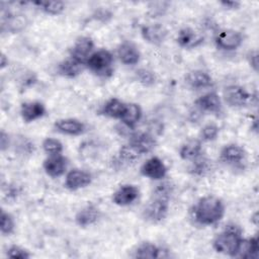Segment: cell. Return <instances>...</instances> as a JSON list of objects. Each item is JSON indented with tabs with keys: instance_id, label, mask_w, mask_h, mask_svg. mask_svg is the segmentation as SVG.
<instances>
[{
	"instance_id": "6da1fadb",
	"label": "cell",
	"mask_w": 259,
	"mask_h": 259,
	"mask_svg": "<svg viewBox=\"0 0 259 259\" xmlns=\"http://www.w3.org/2000/svg\"><path fill=\"white\" fill-rule=\"evenodd\" d=\"M172 186L169 182L157 185L148 203L143 208V219L151 224L161 223L168 214Z\"/></svg>"
},
{
	"instance_id": "7a4b0ae2",
	"label": "cell",
	"mask_w": 259,
	"mask_h": 259,
	"mask_svg": "<svg viewBox=\"0 0 259 259\" xmlns=\"http://www.w3.org/2000/svg\"><path fill=\"white\" fill-rule=\"evenodd\" d=\"M225 204L214 195H206L198 199L193 207V219L201 226L218 224L225 215Z\"/></svg>"
},
{
	"instance_id": "3957f363",
	"label": "cell",
	"mask_w": 259,
	"mask_h": 259,
	"mask_svg": "<svg viewBox=\"0 0 259 259\" xmlns=\"http://www.w3.org/2000/svg\"><path fill=\"white\" fill-rule=\"evenodd\" d=\"M242 234L243 230L239 225L235 223L228 224L225 229L214 237L212 247L218 253L230 257H237L243 241Z\"/></svg>"
},
{
	"instance_id": "277c9868",
	"label": "cell",
	"mask_w": 259,
	"mask_h": 259,
	"mask_svg": "<svg viewBox=\"0 0 259 259\" xmlns=\"http://www.w3.org/2000/svg\"><path fill=\"white\" fill-rule=\"evenodd\" d=\"M113 55L108 50L101 49L91 54L85 67L95 75L107 78L113 73Z\"/></svg>"
},
{
	"instance_id": "5b68a950",
	"label": "cell",
	"mask_w": 259,
	"mask_h": 259,
	"mask_svg": "<svg viewBox=\"0 0 259 259\" xmlns=\"http://www.w3.org/2000/svg\"><path fill=\"white\" fill-rule=\"evenodd\" d=\"M223 97L225 102L231 107H243L247 105L252 98V95L248 92V90L236 84L228 85L224 88Z\"/></svg>"
},
{
	"instance_id": "8992f818",
	"label": "cell",
	"mask_w": 259,
	"mask_h": 259,
	"mask_svg": "<svg viewBox=\"0 0 259 259\" xmlns=\"http://www.w3.org/2000/svg\"><path fill=\"white\" fill-rule=\"evenodd\" d=\"M244 41L242 32L235 29L220 30L214 36L215 46L223 51L231 52L239 49Z\"/></svg>"
},
{
	"instance_id": "52a82bcc",
	"label": "cell",
	"mask_w": 259,
	"mask_h": 259,
	"mask_svg": "<svg viewBox=\"0 0 259 259\" xmlns=\"http://www.w3.org/2000/svg\"><path fill=\"white\" fill-rule=\"evenodd\" d=\"M94 41L89 36H79L70 50V58L86 66V63L93 53Z\"/></svg>"
},
{
	"instance_id": "ba28073f",
	"label": "cell",
	"mask_w": 259,
	"mask_h": 259,
	"mask_svg": "<svg viewBox=\"0 0 259 259\" xmlns=\"http://www.w3.org/2000/svg\"><path fill=\"white\" fill-rule=\"evenodd\" d=\"M246 150L238 144L225 145L220 152V160L232 167H240L246 160Z\"/></svg>"
},
{
	"instance_id": "9c48e42d",
	"label": "cell",
	"mask_w": 259,
	"mask_h": 259,
	"mask_svg": "<svg viewBox=\"0 0 259 259\" xmlns=\"http://www.w3.org/2000/svg\"><path fill=\"white\" fill-rule=\"evenodd\" d=\"M127 144L132 146L138 153L144 155L152 152L155 149L157 141L150 133L136 132L130 135Z\"/></svg>"
},
{
	"instance_id": "30bf717a",
	"label": "cell",
	"mask_w": 259,
	"mask_h": 259,
	"mask_svg": "<svg viewBox=\"0 0 259 259\" xmlns=\"http://www.w3.org/2000/svg\"><path fill=\"white\" fill-rule=\"evenodd\" d=\"M141 174L152 180H162L167 175V167L164 162L156 156L146 160L141 166Z\"/></svg>"
},
{
	"instance_id": "8fae6325",
	"label": "cell",
	"mask_w": 259,
	"mask_h": 259,
	"mask_svg": "<svg viewBox=\"0 0 259 259\" xmlns=\"http://www.w3.org/2000/svg\"><path fill=\"white\" fill-rule=\"evenodd\" d=\"M169 250L157 246L151 242H143L139 244L133 251V258L154 259V258H167L169 257Z\"/></svg>"
},
{
	"instance_id": "7c38bea8",
	"label": "cell",
	"mask_w": 259,
	"mask_h": 259,
	"mask_svg": "<svg viewBox=\"0 0 259 259\" xmlns=\"http://www.w3.org/2000/svg\"><path fill=\"white\" fill-rule=\"evenodd\" d=\"M54 128L56 132L62 135L71 136V137L81 136L86 132L85 123L77 118H72V117L57 119L54 122Z\"/></svg>"
},
{
	"instance_id": "4fadbf2b",
	"label": "cell",
	"mask_w": 259,
	"mask_h": 259,
	"mask_svg": "<svg viewBox=\"0 0 259 259\" xmlns=\"http://www.w3.org/2000/svg\"><path fill=\"white\" fill-rule=\"evenodd\" d=\"M194 105L200 111L219 114L223 110V103L220 95L213 91L207 92L194 101Z\"/></svg>"
},
{
	"instance_id": "5bb4252c",
	"label": "cell",
	"mask_w": 259,
	"mask_h": 259,
	"mask_svg": "<svg viewBox=\"0 0 259 259\" xmlns=\"http://www.w3.org/2000/svg\"><path fill=\"white\" fill-rule=\"evenodd\" d=\"M68 164H69L68 159L62 154L53 155L45 159L42 163V168L48 176L53 178H58L66 173Z\"/></svg>"
},
{
	"instance_id": "9a60e30c",
	"label": "cell",
	"mask_w": 259,
	"mask_h": 259,
	"mask_svg": "<svg viewBox=\"0 0 259 259\" xmlns=\"http://www.w3.org/2000/svg\"><path fill=\"white\" fill-rule=\"evenodd\" d=\"M92 181V176L89 172L82 169L70 170L65 178V187L71 191H76L85 188Z\"/></svg>"
},
{
	"instance_id": "2e32d148",
	"label": "cell",
	"mask_w": 259,
	"mask_h": 259,
	"mask_svg": "<svg viewBox=\"0 0 259 259\" xmlns=\"http://www.w3.org/2000/svg\"><path fill=\"white\" fill-rule=\"evenodd\" d=\"M140 196V190L136 185L123 184L112 194V201L118 206H127L134 203Z\"/></svg>"
},
{
	"instance_id": "e0dca14e",
	"label": "cell",
	"mask_w": 259,
	"mask_h": 259,
	"mask_svg": "<svg viewBox=\"0 0 259 259\" xmlns=\"http://www.w3.org/2000/svg\"><path fill=\"white\" fill-rule=\"evenodd\" d=\"M167 29L160 23L145 24L141 27V35L145 41L154 45L160 46L163 44L167 37Z\"/></svg>"
},
{
	"instance_id": "ac0fdd59",
	"label": "cell",
	"mask_w": 259,
	"mask_h": 259,
	"mask_svg": "<svg viewBox=\"0 0 259 259\" xmlns=\"http://www.w3.org/2000/svg\"><path fill=\"white\" fill-rule=\"evenodd\" d=\"M203 40L204 36L201 33L188 26L181 28L176 37L178 46L183 49H195L199 47Z\"/></svg>"
},
{
	"instance_id": "d6986e66",
	"label": "cell",
	"mask_w": 259,
	"mask_h": 259,
	"mask_svg": "<svg viewBox=\"0 0 259 259\" xmlns=\"http://www.w3.org/2000/svg\"><path fill=\"white\" fill-rule=\"evenodd\" d=\"M46 112V105L40 101H25L20 105V115L26 123L41 118Z\"/></svg>"
},
{
	"instance_id": "ffe728a7",
	"label": "cell",
	"mask_w": 259,
	"mask_h": 259,
	"mask_svg": "<svg viewBox=\"0 0 259 259\" xmlns=\"http://www.w3.org/2000/svg\"><path fill=\"white\" fill-rule=\"evenodd\" d=\"M185 83L193 90H201L212 87L213 81L211 76L202 70L189 71L185 76Z\"/></svg>"
},
{
	"instance_id": "44dd1931",
	"label": "cell",
	"mask_w": 259,
	"mask_h": 259,
	"mask_svg": "<svg viewBox=\"0 0 259 259\" xmlns=\"http://www.w3.org/2000/svg\"><path fill=\"white\" fill-rule=\"evenodd\" d=\"M117 57L119 61L127 66L137 65L141 59V53L138 47L132 41H122L117 47Z\"/></svg>"
},
{
	"instance_id": "7402d4cb",
	"label": "cell",
	"mask_w": 259,
	"mask_h": 259,
	"mask_svg": "<svg viewBox=\"0 0 259 259\" xmlns=\"http://www.w3.org/2000/svg\"><path fill=\"white\" fill-rule=\"evenodd\" d=\"M101 217V212L97 206L90 203L82 207L75 214V223L81 227L86 228L94 225Z\"/></svg>"
},
{
	"instance_id": "603a6c76",
	"label": "cell",
	"mask_w": 259,
	"mask_h": 259,
	"mask_svg": "<svg viewBox=\"0 0 259 259\" xmlns=\"http://www.w3.org/2000/svg\"><path fill=\"white\" fill-rule=\"evenodd\" d=\"M141 156L142 155L138 153L132 146H130L128 144H124L119 148L117 152V156L114 160V165L118 168L133 165L140 159Z\"/></svg>"
},
{
	"instance_id": "cb8c5ba5",
	"label": "cell",
	"mask_w": 259,
	"mask_h": 259,
	"mask_svg": "<svg viewBox=\"0 0 259 259\" xmlns=\"http://www.w3.org/2000/svg\"><path fill=\"white\" fill-rule=\"evenodd\" d=\"M126 107V103L121 101L118 98H110L108 99L101 107L99 110L100 114L110 117V118H115V119H120L124 110Z\"/></svg>"
},
{
	"instance_id": "d4e9b609",
	"label": "cell",
	"mask_w": 259,
	"mask_h": 259,
	"mask_svg": "<svg viewBox=\"0 0 259 259\" xmlns=\"http://www.w3.org/2000/svg\"><path fill=\"white\" fill-rule=\"evenodd\" d=\"M28 23L27 17L23 14H8L7 17H3V21L1 24V29L4 31L5 29L9 32L16 33L23 30Z\"/></svg>"
},
{
	"instance_id": "484cf974",
	"label": "cell",
	"mask_w": 259,
	"mask_h": 259,
	"mask_svg": "<svg viewBox=\"0 0 259 259\" xmlns=\"http://www.w3.org/2000/svg\"><path fill=\"white\" fill-rule=\"evenodd\" d=\"M143 111L141 106L138 103H126L125 110L120 118V121L130 130H134L137 123L142 118Z\"/></svg>"
},
{
	"instance_id": "4316f807",
	"label": "cell",
	"mask_w": 259,
	"mask_h": 259,
	"mask_svg": "<svg viewBox=\"0 0 259 259\" xmlns=\"http://www.w3.org/2000/svg\"><path fill=\"white\" fill-rule=\"evenodd\" d=\"M200 155H202V143L197 139L188 140L179 149V156L185 161H192Z\"/></svg>"
},
{
	"instance_id": "83f0119b",
	"label": "cell",
	"mask_w": 259,
	"mask_h": 259,
	"mask_svg": "<svg viewBox=\"0 0 259 259\" xmlns=\"http://www.w3.org/2000/svg\"><path fill=\"white\" fill-rule=\"evenodd\" d=\"M85 66L69 58L60 62L57 66V73L66 78H75L81 74Z\"/></svg>"
},
{
	"instance_id": "f1b7e54d",
	"label": "cell",
	"mask_w": 259,
	"mask_h": 259,
	"mask_svg": "<svg viewBox=\"0 0 259 259\" xmlns=\"http://www.w3.org/2000/svg\"><path fill=\"white\" fill-rule=\"evenodd\" d=\"M259 254L258 237L253 236L248 239H244L241 243L237 257L245 259H257Z\"/></svg>"
},
{
	"instance_id": "f546056e",
	"label": "cell",
	"mask_w": 259,
	"mask_h": 259,
	"mask_svg": "<svg viewBox=\"0 0 259 259\" xmlns=\"http://www.w3.org/2000/svg\"><path fill=\"white\" fill-rule=\"evenodd\" d=\"M210 169H211V161L206 157L200 155L199 157L191 161L188 167V172L193 176L202 177V176H205L210 171Z\"/></svg>"
},
{
	"instance_id": "4dcf8cb0",
	"label": "cell",
	"mask_w": 259,
	"mask_h": 259,
	"mask_svg": "<svg viewBox=\"0 0 259 259\" xmlns=\"http://www.w3.org/2000/svg\"><path fill=\"white\" fill-rule=\"evenodd\" d=\"M33 5L37 6L39 10L49 15H59L63 13L66 5L63 1H35Z\"/></svg>"
},
{
	"instance_id": "1f68e13d",
	"label": "cell",
	"mask_w": 259,
	"mask_h": 259,
	"mask_svg": "<svg viewBox=\"0 0 259 259\" xmlns=\"http://www.w3.org/2000/svg\"><path fill=\"white\" fill-rule=\"evenodd\" d=\"M15 229V221L12 214L5 211L4 209L1 210L0 215V231L3 236H9L14 232Z\"/></svg>"
},
{
	"instance_id": "d6a6232c",
	"label": "cell",
	"mask_w": 259,
	"mask_h": 259,
	"mask_svg": "<svg viewBox=\"0 0 259 259\" xmlns=\"http://www.w3.org/2000/svg\"><path fill=\"white\" fill-rule=\"evenodd\" d=\"M42 150L46 154H48L49 156H53V155H60L63 153L64 147L63 144L61 143V141H59L58 139H54V138H47L42 141L41 144Z\"/></svg>"
},
{
	"instance_id": "836d02e7",
	"label": "cell",
	"mask_w": 259,
	"mask_h": 259,
	"mask_svg": "<svg viewBox=\"0 0 259 259\" xmlns=\"http://www.w3.org/2000/svg\"><path fill=\"white\" fill-rule=\"evenodd\" d=\"M220 134V127L212 122L204 124L199 132V140L201 142H212L217 140Z\"/></svg>"
},
{
	"instance_id": "e575fe53",
	"label": "cell",
	"mask_w": 259,
	"mask_h": 259,
	"mask_svg": "<svg viewBox=\"0 0 259 259\" xmlns=\"http://www.w3.org/2000/svg\"><path fill=\"white\" fill-rule=\"evenodd\" d=\"M136 77L137 80L144 86L150 87L155 84L156 82V75L153 71L146 69V68H141L136 71Z\"/></svg>"
},
{
	"instance_id": "d590c367",
	"label": "cell",
	"mask_w": 259,
	"mask_h": 259,
	"mask_svg": "<svg viewBox=\"0 0 259 259\" xmlns=\"http://www.w3.org/2000/svg\"><path fill=\"white\" fill-rule=\"evenodd\" d=\"M6 256L14 259H27L31 257V254L26 249L20 246L11 245L6 251Z\"/></svg>"
},
{
	"instance_id": "8d00e7d4",
	"label": "cell",
	"mask_w": 259,
	"mask_h": 259,
	"mask_svg": "<svg viewBox=\"0 0 259 259\" xmlns=\"http://www.w3.org/2000/svg\"><path fill=\"white\" fill-rule=\"evenodd\" d=\"M15 149H17L21 154H32L34 151V146L28 139H26L25 137H21L20 139H18Z\"/></svg>"
},
{
	"instance_id": "74e56055",
	"label": "cell",
	"mask_w": 259,
	"mask_h": 259,
	"mask_svg": "<svg viewBox=\"0 0 259 259\" xmlns=\"http://www.w3.org/2000/svg\"><path fill=\"white\" fill-rule=\"evenodd\" d=\"M168 4L169 3L167 2H155V3H152V7H149V8L152 15H161L163 14L164 10L167 9Z\"/></svg>"
},
{
	"instance_id": "f35d334b",
	"label": "cell",
	"mask_w": 259,
	"mask_h": 259,
	"mask_svg": "<svg viewBox=\"0 0 259 259\" xmlns=\"http://www.w3.org/2000/svg\"><path fill=\"white\" fill-rule=\"evenodd\" d=\"M247 60L249 65L253 68L255 72L258 71V52L256 50L250 51L247 55Z\"/></svg>"
},
{
	"instance_id": "ab89813d",
	"label": "cell",
	"mask_w": 259,
	"mask_h": 259,
	"mask_svg": "<svg viewBox=\"0 0 259 259\" xmlns=\"http://www.w3.org/2000/svg\"><path fill=\"white\" fill-rule=\"evenodd\" d=\"M96 19L100 20V21H103V22H106L107 20H109L111 17H112V13L107 10V9H98L94 15Z\"/></svg>"
},
{
	"instance_id": "60d3db41",
	"label": "cell",
	"mask_w": 259,
	"mask_h": 259,
	"mask_svg": "<svg viewBox=\"0 0 259 259\" xmlns=\"http://www.w3.org/2000/svg\"><path fill=\"white\" fill-rule=\"evenodd\" d=\"M9 145H10V138H9V135L6 134L3 130L1 131V134H0V149L2 152H4L6 149L9 148Z\"/></svg>"
},
{
	"instance_id": "b9f144b4",
	"label": "cell",
	"mask_w": 259,
	"mask_h": 259,
	"mask_svg": "<svg viewBox=\"0 0 259 259\" xmlns=\"http://www.w3.org/2000/svg\"><path fill=\"white\" fill-rule=\"evenodd\" d=\"M220 4L226 8V9H238V7L240 6V2L238 1H221Z\"/></svg>"
},
{
	"instance_id": "7bdbcfd3",
	"label": "cell",
	"mask_w": 259,
	"mask_h": 259,
	"mask_svg": "<svg viewBox=\"0 0 259 259\" xmlns=\"http://www.w3.org/2000/svg\"><path fill=\"white\" fill-rule=\"evenodd\" d=\"M7 65H8V58L5 56V54H1V62H0L1 69H4Z\"/></svg>"
}]
</instances>
